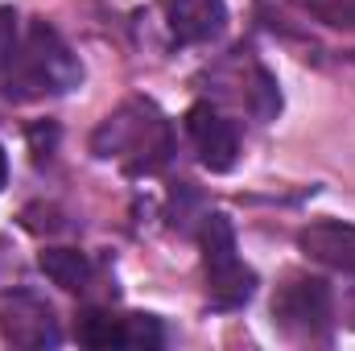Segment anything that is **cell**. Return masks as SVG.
Returning <instances> with one entry per match:
<instances>
[{"mask_svg": "<svg viewBox=\"0 0 355 351\" xmlns=\"http://www.w3.org/2000/svg\"><path fill=\"white\" fill-rule=\"evenodd\" d=\"M166 21L178 46H207L227 29L223 0H166Z\"/></svg>", "mask_w": 355, "mask_h": 351, "instance_id": "cell-8", "label": "cell"}, {"mask_svg": "<svg viewBox=\"0 0 355 351\" xmlns=\"http://www.w3.org/2000/svg\"><path fill=\"white\" fill-rule=\"evenodd\" d=\"M331 310L335 298L322 277H293L272 298V323L293 339H327Z\"/></svg>", "mask_w": 355, "mask_h": 351, "instance_id": "cell-4", "label": "cell"}, {"mask_svg": "<svg viewBox=\"0 0 355 351\" xmlns=\"http://www.w3.org/2000/svg\"><path fill=\"white\" fill-rule=\"evenodd\" d=\"M343 323L355 331V289H352V298H347V314H343Z\"/></svg>", "mask_w": 355, "mask_h": 351, "instance_id": "cell-14", "label": "cell"}, {"mask_svg": "<svg viewBox=\"0 0 355 351\" xmlns=\"http://www.w3.org/2000/svg\"><path fill=\"white\" fill-rule=\"evenodd\" d=\"M202 268H207V298L215 310H240L244 302H252L257 293V273L240 261V244H236V228L227 215L211 211L202 215Z\"/></svg>", "mask_w": 355, "mask_h": 351, "instance_id": "cell-3", "label": "cell"}, {"mask_svg": "<svg viewBox=\"0 0 355 351\" xmlns=\"http://www.w3.org/2000/svg\"><path fill=\"white\" fill-rule=\"evenodd\" d=\"M248 103H252V112H257L261 120H268V116H277V112H281V91H277V79L268 75L265 67H252Z\"/></svg>", "mask_w": 355, "mask_h": 351, "instance_id": "cell-11", "label": "cell"}, {"mask_svg": "<svg viewBox=\"0 0 355 351\" xmlns=\"http://www.w3.org/2000/svg\"><path fill=\"white\" fill-rule=\"evenodd\" d=\"M37 264L62 289H87V281H91V261H87V252H79V248H46L37 257Z\"/></svg>", "mask_w": 355, "mask_h": 351, "instance_id": "cell-10", "label": "cell"}, {"mask_svg": "<svg viewBox=\"0 0 355 351\" xmlns=\"http://www.w3.org/2000/svg\"><path fill=\"white\" fill-rule=\"evenodd\" d=\"M91 153L99 162H116L128 174H153L174 153L170 120L157 112L153 99H128L116 108L91 137Z\"/></svg>", "mask_w": 355, "mask_h": 351, "instance_id": "cell-2", "label": "cell"}, {"mask_svg": "<svg viewBox=\"0 0 355 351\" xmlns=\"http://www.w3.org/2000/svg\"><path fill=\"white\" fill-rule=\"evenodd\" d=\"M83 348H162V323L153 314H107L87 310L75 323Z\"/></svg>", "mask_w": 355, "mask_h": 351, "instance_id": "cell-6", "label": "cell"}, {"mask_svg": "<svg viewBox=\"0 0 355 351\" xmlns=\"http://www.w3.org/2000/svg\"><path fill=\"white\" fill-rule=\"evenodd\" d=\"M0 335L12 348H58L62 343L54 306L33 289H4L0 293Z\"/></svg>", "mask_w": 355, "mask_h": 351, "instance_id": "cell-5", "label": "cell"}, {"mask_svg": "<svg viewBox=\"0 0 355 351\" xmlns=\"http://www.w3.org/2000/svg\"><path fill=\"white\" fill-rule=\"evenodd\" d=\"M8 186V153H4V145H0V190Z\"/></svg>", "mask_w": 355, "mask_h": 351, "instance_id": "cell-13", "label": "cell"}, {"mask_svg": "<svg viewBox=\"0 0 355 351\" xmlns=\"http://www.w3.org/2000/svg\"><path fill=\"white\" fill-rule=\"evenodd\" d=\"M79 83L83 62L50 21H21L12 8H0V91L12 103L67 95Z\"/></svg>", "mask_w": 355, "mask_h": 351, "instance_id": "cell-1", "label": "cell"}, {"mask_svg": "<svg viewBox=\"0 0 355 351\" xmlns=\"http://www.w3.org/2000/svg\"><path fill=\"white\" fill-rule=\"evenodd\" d=\"M306 8H314L335 29H355V0H306Z\"/></svg>", "mask_w": 355, "mask_h": 351, "instance_id": "cell-12", "label": "cell"}, {"mask_svg": "<svg viewBox=\"0 0 355 351\" xmlns=\"http://www.w3.org/2000/svg\"><path fill=\"white\" fill-rule=\"evenodd\" d=\"M186 132L194 141V153L198 162L211 170V174H227L240 157V137L232 128V120H223L211 103H194L186 112Z\"/></svg>", "mask_w": 355, "mask_h": 351, "instance_id": "cell-7", "label": "cell"}, {"mask_svg": "<svg viewBox=\"0 0 355 351\" xmlns=\"http://www.w3.org/2000/svg\"><path fill=\"white\" fill-rule=\"evenodd\" d=\"M297 244H302V252H306L310 261L355 277V223H339V219L310 223V228L297 236Z\"/></svg>", "mask_w": 355, "mask_h": 351, "instance_id": "cell-9", "label": "cell"}]
</instances>
